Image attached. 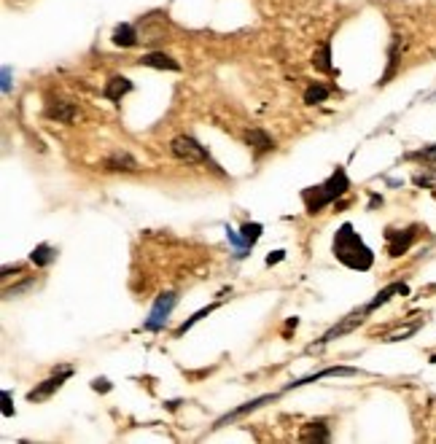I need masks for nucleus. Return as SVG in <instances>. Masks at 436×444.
Listing matches in <instances>:
<instances>
[{
    "mask_svg": "<svg viewBox=\"0 0 436 444\" xmlns=\"http://www.w3.org/2000/svg\"><path fill=\"white\" fill-rule=\"evenodd\" d=\"M331 253L339 264H345L347 270L356 272H369L374 264V253L372 248L363 243L358 237V232L353 229V223H342L334 234V243H331Z\"/></svg>",
    "mask_w": 436,
    "mask_h": 444,
    "instance_id": "f257e3e1",
    "label": "nucleus"
},
{
    "mask_svg": "<svg viewBox=\"0 0 436 444\" xmlns=\"http://www.w3.org/2000/svg\"><path fill=\"white\" fill-rule=\"evenodd\" d=\"M347 189H350V178H347V173H345V167H337L334 173L323 181V183L310 186V189H302L305 210H307L310 216H315V213H320L326 205L337 202L342 194H347Z\"/></svg>",
    "mask_w": 436,
    "mask_h": 444,
    "instance_id": "f03ea898",
    "label": "nucleus"
},
{
    "mask_svg": "<svg viewBox=\"0 0 436 444\" xmlns=\"http://www.w3.org/2000/svg\"><path fill=\"white\" fill-rule=\"evenodd\" d=\"M170 151H172L175 159H181V162H186V165H210V167H216V162L210 159L208 148L199 146V140H194L192 135H178V138H172Z\"/></svg>",
    "mask_w": 436,
    "mask_h": 444,
    "instance_id": "7ed1b4c3",
    "label": "nucleus"
},
{
    "mask_svg": "<svg viewBox=\"0 0 436 444\" xmlns=\"http://www.w3.org/2000/svg\"><path fill=\"white\" fill-rule=\"evenodd\" d=\"M175 304H178V294H172V291H165V294L156 296V302H154V307H151V313H148V321L143 323L145 331H159V329L167 323L170 313H172Z\"/></svg>",
    "mask_w": 436,
    "mask_h": 444,
    "instance_id": "20e7f679",
    "label": "nucleus"
},
{
    "mask_svg": "<svg viewBox=\"0 0 436 444\" xmlns=\"http://www.w3.org/2000/svg\"><path fill=\"white\" fill-rule=\"evenodd\" d=\"M71 377H73L71 367H62L57 374H51L48 380H44L38 388H33V391L27 394V401H30V404H41V401H46V398H51V394H57V391H60Z\"/></svg>",
    "mask_w": 436,
    "mask_h": 444,
    "instance_id": "39448f33",
    "label": "nucleus"
},
{
    "mask_svg": "<svg viewBox=\"0 0 436 444\" xmlns=\"http://www.w3.org/2000/svg\"><path fill=\"white\" fill-rule=\"evenodd\" d=\"M417 232H420V226H407V229H388L385 232V240H388V253L393 256V259H399V256H404L410 246L417 240Z\"/></svg>",
    "mask_w": 436,
    "mask_h": 444,
    "instance_id": "423d86ee",
    "label": "nucleus"
},
{
    "mask_svg": "<svg viewBox=\"0 0 436 444\" xmlns=\"http://www.w3.org/2000/svg\"><path fill=\"white\" fill-rule=\"evenodd\" d=\"M366 315H369V313H366V307H361V310H353V313H350V315H345V318H342L337 326H331V329H329V331L320 337V342H318V345H329L331 340H337V337H342V334H350L356 326H361V323L366 321Z\"/></svg>",
    "mask_w": 436,
    "mask_h": 444,
    "instance_id": "0eeeda50",
    "label": "nucleus"
},
{
    "mask_svg": "<svg viewBox=\"0 0 436 444\" xmlns=\"http://www.w3.org/2000/svg\"><path fill=\"white\" fill-rule=\"evenodd\" d=\"M353 374H358V369H353V367H329V369H323V371H315V374H310V377H302V380H296V382H289V385H286V391L302 388V385L315 382V380H323V377H353Z\"/></svg>",
    "mask_w": 436,
    "mask_h": 444,
    "instance_id": "6e6552de",
    "label": "nucleus"
},
{
    "mask_svg": "<svg viewBox=\"0 0 436 444\" xmlns=\"http://www.w3.org/2000/svg\"><path fill=\"white\" fill-rule=\"evenodd\" d=\"M105 170H113V173H135L138 170V159L127 151H113L105 162H102Z\"/></svg>",
    "mask_w": 436,
    "mask_h": 444,
    "instance_id": "1a4fd4ad",
    "label": "nucleus"
},
{
    "mask_svg": "<svg viewBox=\"0 0 436 444\" xmlns=\"http://www.w3.org/2000/svg\"><path fill=\"white\" fill-rule=\"evenodd\" d=\"M129 92H132V81H129L127 75H113V78H108V81H105V89H102L105 100H111V102H121V98L129 95Z\"/></svg>",
    "mask_w": 436,
    "mask_h": 444,
    "instance_id": "9d476101",
    "label": "nucleus"
},
{
    "mask_svg": "<svg viewBox=\"0 0 436 444\" xmlns=\"http://www.w3.org/2000/svg\"><path fill=\"white\" fill-rule=\"evenodd\" d=\"M407 294H410V286H407V283H390L388 288H383L380 294L374 296L369 304H363V307H366V313H374L377 307H383V304L390 302L393 296H407Z\"/></svg>",
    "mask_w": 436,
    "mask_h": 444,
    "instance_id": "9b49d317",
    "label": "nucleus"
},
{
    "mask_svg": "<svg viewBox=\"0 0 436 444\" xmlns=\"http://www.w3.org/2000/svg\"><path fill=\"white\" fill-rule=\"evenodd\" d=\"M140 65L156 68V71H181V65H178L170 54H165V51H148V54L140 57Z\"/></svg>",
    "mask_w": 436,
    "mask_h": 444,
    "instance_id": "f8f14e48",
    "label": "nucleus"
},
{
    "mask_svg": "<svg viewBox=\"0 0 436 444\" xmlns=\"http://www.w3.org/2000/svg\"><path fill=\"white\" fill-rule=\"evenodd\" d=\"M46 116L48 119H54V122L71 124V122H75V116H78V108H75L73 102H51L46 108Z\"/></svg>",
    "mask_w": 436,
    "mask_h": 444,
    "instance_id": "ddd939ff",
    "label": "nucleus"
},
{
    "mask_svg": "<svg viewBox=\"0 0 436 444\" xmlns=\"http://www.w3.org/2000/svg\"><path fill=\"white\" fill-rule=\"evenodd\" d=\"M313 68L318 73H334V65H331V41H323L313 54Z\"/></svg>",
    "mask_w": 436,
    "mask_h": 444,
    "instance_id": "4468645a",
    "label": "nucleus"
},
{
    "mask_svg": "<svg viewBox=\"0 0 436 444\" xmlns=\"http://www.w3.org/2000/svg\"><path fill=\"white\" fill-rule=\"evenodd\" d=\"M245 143L253 148L256 156H262L264 151H272V148H275V140L266 135L264 129H251V132L245 135Z\"/></svg>",
    "mask_w": 436,
    "mask_h": 444,
    "instance_id": "2eb2a0df",
    "label": "nucleus"
},
{
    "mask_svg": "<svg viewBox=\"0 0 436 444\" xmlns=\"http://www.w3.org/2000/svg\"><path fill=\"white\" fill-rule=\"evenodd\" d=\"M302 442H329V428L323 420H315V423H307L299 434Z\"/></svg>",
    "mask_w": 436,
    "mask_h": 444,
    "instance_id": "dca6fc26",
    "label": "nucleus"
},
{
    "mask_svg": "<svg viewBox=\"0 0 436 444\" xmlns=\"http://www.w3.org/2000/svg\"><path fill=\"white\" fill-rule=\"evenodd\" d=\"M266 401H275V396H262V398H253V401L242 404V407H237L235 412H229V415H224V418L218 420L216 428H218V425H226V423H232V420L242 418V415H248V412H253V409H259V407H262V404H266Z\"/></svg>",
    "mask_w": 436,
    "mask_h": 444,
    "instance_id": "f3484780",
    "label": "nucleus"
},
{
    "mask_svg": "<svg viewBox=\"0 0 436 444\" xmlns=\"http://www.w3.org/2000/svg\"><path fill=\"white\" fill-rule=\"evenodd\" d=\"M113 44L121 46V49H132V46H138V30L132 25H116L113 30Z\"/></svg>",
    "mask_w": 436,
    "mask_h": 444,
    "instance_id": "a211bd4d",
    "label": "nucleus"
},
{
    "mask_svg": "<svg viewBox=\"0 0 436 444\" xmlns=\"http://www.w3.org/2000/svg\"><path fill=\"white\" fill-rule=\"evenodd\" d=\"M54 259H57V248L46 246V243L35 246V250L30 253V261H33L35 267H48V264H51Z\"/></svg>",
    "mask_w": 436,
    "mask_h": 444,
    "instance_id": "6ab92c4d",
    "label": "nucleus"
},
{
    "mask_svg": "<svg viewBox=\"0 0 436 444\" xmlns=\"http://www.w3.org/2000/svg\"><path fill=\"white\" fill-rule=\"evenodd\" d=\"M329 95H331L329 86H323V84H310V86L305 89V102H307V105H315V102L329 100Z\"/></svg>",
    "mask_w": 436,
    "mask_h": 444,
    "instance_id": "aec40b11",
    "label": "nucleus"
},
{
    "mask_svg": "<svg viewBox=\"0 0 436 444\" xmlns=\"http://www.w3.org/2000/svg\"><path fill=\"white\" fill-rule=\"evenodd\" d=\"M262 232H264V226H262V223H251V221L242 223V229H240L242 240H245V246H248V248H253L256 243H259Z\"/></svg>",
    "mask_w": 436,
    "mask_h": 444,
    "instance_id": "412c9836",
    "label": "nucleus"
},
{
    "mask_svg": "<svg viewBox=\"0 0 436 444\" xmlns=\"http://www.w3.org/2000/svg\"><path fill=\"white\" fill-rule=\"evenodd\" d=\"M216 307H218V304H208V307H202L199 313H194V315H192V318H189V321H183V323H181V326H178V329H175V337H181V334H186V331L192 329L194 323H199V321H202V318H208V315H210V313H213Z\"/></svg>",
    "mask_w": 436,
    "mask_h": 444,
    "instance_id": "4be33fe9",
    "label": "nucleus"
},
{
    "mask_svg": "<svg viewBox=\"0 0 436 444\" xmlns=\"http://www.w3.org/2000/svg\"><path fill=\"white\" fill-rule=\"evenodd\" d=\"M226 237H229V243L235 246V259H245L251 248L245 246V240H242V234H237V232H235L232 226H226Z\"/></svg>",
    "mask_w": 436,
    "mask_h": 444,
    "instance_id": "5701e85b",
    "label": "nucleus"
},
{
    "mask_svg": "<svg viewBox=\"0 0 436 444\" xmlns=\"http://www.w3.org/2000/svg\"><path fill=\"white\" fill-rule=\"evenodd\" d=\"M388 59H390V62H388V71H385V75H383V81H380V84H388V81H390V75L396 73V65H399V41H393Z\"/></svg>",
    "mask_w": 436,
    "mask_h": 444,
    "instance_id": "b1692460",
    "label": "nucleus"
},
{
    "mask_svg": "<svg viewBox=\"0 0 436 444\" xmlns=\"http://www.w3.org/2000/svg\"><path fill=\"white\" fill-rule=\"evenodd\" d=\"M412 181H415V186H420V189H434L436 186V170L431 167V170H426V173H417Z\"/></svg>",
    "mask_w": 436,
    "mask_h": 444,
    "instance_id": "393cba45",
    "label": "nucleus"
},
{
    "mask_svg": "<svg viewBox=\"0 0 436 444\" xmlns=\"http://www.w3.org/2000/svg\"><path fill=\"white\" fill-rule=\"evenodd\" d=\"M407 159H423V162H436V143L434 146H423L420 151L407 154Z\"/></svg>",
    "mask_w": 436,
    "mask_h": 444,
    "instance_id": "a878e982",
    "label": "nucleus"
},
{
    "mask_svg": "<svg viewBox=\"0 0 436 444\" xmlns=\"http://www.w3.org/2000/svg\"><path fill=\"white\" fill-rule=\"evenodd\" d=\"M420 329V323H412V326H407V329H401V331H396V334H390L385 342H401V340H407V337H412L415 331Z\"/></svg>",
    "mask_w": 436,
    "mask_h": 444,
    "instance_id": "bb28decb",
    "label": "nucleus"
},
{
    "mask_svg": "<svg viewBox=\"0 0 436 444\" xmlns=\"http://www.w3.org/2000/svg\"><path fill=\"white\" fill-rule=\"evenodd\" d=\"M92 391H97V394H108V391H111V382H108L105 377H97L95 382H92Z\"/></svg>",
    "mask_w": 436,
    "mask_h": 444,
    "instance_id": "cd10ccee",
    "label": "nucleus"
},
{
    "mask_svg": "<svg viewBox=\"0 0 436 444\" xmlns=\"http://www.w3.org/2000/svg\"><path fill=\"white\" fill-rule=\"evenodd\" d=\"M3 415H6V418H11V415H14V407H11V394H8V391H3Z\"/></svg>",
    "mask_w": 436,
    "mask_h": 444,
    "instance_id": "c85d7f7f",
    "label": "nucleus"
},
{
    "mask_svg": "<svg viewBox=\"0 0 436 444\" xmlns=\"http://www.w3.org/2000/svg\"><path fill=\"white\" fill-rule=\"evenodd\" d=\"M283 259H286V250H275V253L266 256V264L272 267V264H278V261H283Z\"/></svg>",
    "mask_w": 436,
    "mask_h": 444,
    "instance_id": "c756f323",
    "label": "nucleus"
},
{
    "mask_svg": "<svg viewBox=\"0 0 436 444\" xmlns=\"http://www.w3.org/2000/svg\"><path fill=\"white\" fill-rule=\"evenodd\" d=\"M3 92H11V68H3Z\"/></svg>",
    "mask_w": 436,
    "mask_h": 444,
    "instance_id": "7c9ffc66",
    "label": "nucleus"
}]
</instances>
